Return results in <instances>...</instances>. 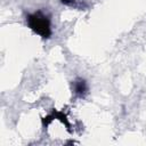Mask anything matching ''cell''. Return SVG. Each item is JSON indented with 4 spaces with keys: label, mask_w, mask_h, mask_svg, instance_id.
<instances>
[{
    "label": "cell",
    "mask_w": 146,
    "mask_h": 146,
    "mask_svg": "<svg viewBox=\"0 0 146 146\" xmlns=\"http://www.w3.org/2000/svg\"><path fill=\"white\" fill-rule=\"evenodd\" d=\"M27 26L38 35L43 39H48L51 35V23L48 15L42 11H35L26 17Z\"/></svg>",
    "instance_id": "obj_1"
},
{
    "label": "cell",
    "mask_w": 146,
    "mask_h": 146,
    "mask_svg": "<svg viewBox=\"0 0 146 146\" xmlns=\"http://www.w3.org/2000/svg\"><path fill=\"white\" fill-rule=\"evenodd\" d=\"M73 90H74V92H75L76 96L83 97L87 94V91H88V86H87L86 80L84 79H81V78L76 79L73 82Z\"/></svg>",
    "instance_id": "obj_2"
},
{
    "label": "cell",
    "mask_w": 146,
    "mask_h": 146,
    "mask_svg": "<svg viewBox=\"0 0 146 146\" xmlns=\"http://www.w3.org/2000/svg\"><path fill=\"white\" fill-rule=\"evenodd\" d=\"M62 3L66 5V6H72V7H78L80 5H82L83 0H60Z\"/></svg>",
    "instance_id": "obj_3"
}]
</instances>
